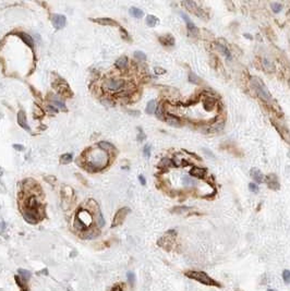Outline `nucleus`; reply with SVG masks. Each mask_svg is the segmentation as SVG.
I'll use <instances>...</instances> for the list:
<instances>
[{
    "label": "nucleus",
    "instance_id": "f257e3e1",
    "mask_svg": "<svg viewBox=\"0 0 290 291\" xmlns=\"http://www.w3.org/2000/svg\"><path fill=\"white\" fill-rule=\"evenodd\" d=\"M108 164V155L103 149H92L87 154V166L94 170L106 167Z\"/></svg>",
    "mask_w": 290,
    "mask_h": 291
},
{
    "label": "nucleus",
    "instance_id": "f03ea898",
    "mask_svg": "<svg viewBox=\"0 0 290 291\" xmlns=\"http://www.w3.org/2000/svg\"><path fill=\"white\" fill-rule=\"evenodd\" d=\"M188 278H190L192 280H195L200 284H203L205 286H212V287H217L222 288V284H219L218 281H216L215 279H213L212 277H209L205 272H200V270H186L184 273Z\"/></svg>",
    "mask_w": 290,
    "mask_h": 291
},
{
    "label": "nucleus",
    "instance_id": "7ed1b4c3",
    "mask_svg": "<svg viewBox=\"0 0 290 291\" xmlns=\"http://www.w3.org/2000/svg\"><path fill=\"white\" fill-rule=\"evenodd\" d=\"M251 86L254 88L255 93L258 94V96L265 101H272V95L268 92L266 85L263 83L261 79L258 78H252L251 79Z\"/></svg>",
    "mask_w": 290,
    "mask_h": 291
},
{
    "label": "nucleus",
    "instance_id": "20e7f679",
    "mask_svg": "<svg viewBox=\"0 0 290 291\" xmlns=\"http://www.w3.org/2000/svg\"><path fill=\"white\" fill-rule=\"evenodd\" d=\"M124 85V80L118 79V78H108L103 83V86H104L105 90L110 91V92H118V91L122 90Z\"/></svg>",
    "mask_w": 290,
    "mask_h": 291
},
{
    "label": "nucleus",
    "instance_id": "39448f33",
    "mask_svg": "<svg viewBox=\"0 0 290 291\" xmlns=\"http://www.w3.org/2000/svg\"><path fill=\"white\" fill-rule=\"evenodd\" d=\"M177 237V231L173 229L169 230L166 232V236H164L163 238H160L158 240V245L161 246L163 249H165L166 251H171L172 246H173V240Z\"/></svg>",
    "mask_w": 290,
    "mask_h": 291
},
{
    "label": "nucleus",
    "instance_id": "423d86ee",
    "mask_svg": "<svg viewBox=\"0 0 290 291\" xmlns=\"http://www.w3.org/2000/svg\"><path fill=\"white\" fill-rule=\"evenodd\" d=\"M129 212H130V209L128 208V207H123V208L119 209L118 212L116 213L115 217H114V220H112L111 227H114V228H115V227L119 226V225H121V223H123L124 218L127 217V215L129 214Z\"/></svg>",
    "mask_w": 290,
    "mask_h": 291
},
{
    "label": "nucleus",
    "instance_id": "0eeeda50",
    "mask_svg": "<svg viewBox=\"0 0 290 291\" xmlns=\"http://www.w3.org/2000/svg\"><path fill=\"white\" fill-rule=\"evenodd\" d=\"M264 181L266 182L267 187L271 190L277 191L280 189V183L279 181H278V177L276 176L275 173H269L266 177H264Z\"/></svg>",
    "mask_w": 290,
    "mask_h": 291
},
{
    "label": "nucleus",
    "instance_id": "6e6552de",
    "mask_svg": "<svg viewBox=\"0 0 290 291\" xmlns=\"http://www.w3.org/2000/svg\"><path fill=\"white\" fill-rule=\"evenodd\" d=\"M180 14H181V17L183 18L184 22H186V29H188V33H189V35H190V36H197V35H199V29H197L196 26H195V24H194L193 22H192L190 19H189V17H188V15H186L184 12H180Z\"/></svg>",
    "mask_w": 290,
    "mask_h": 291
},
{
    "label": "nucleus",
    "instance_id": "1a4fd4ad",
    "mask_svg": "<svg viewBox=\"0 0 290 291\" xmlns=\"http://www.w3.org/2000/svg\"><path fill=\"white\" fill-rule=\"evenodd\" d=\"M23 217L24 219L30 223H36L40 220V214L32 211H23Z\"/></svg>",
    "mask_w": 290,
    "mask_h": 291
},
{
    "label": "nucleus",
    "instance_id": "9d476101",
    "mask_svg": "<svg viewBox=\"0 0 290 291\" xmlns=\"http://www.w3.org/2000/svg\"><path fill=\"white\" fill-rule=\"evenodd\" d=\"M165 119L169 126H176V128H180V126H182V121H181L177 116L172 115V114H170V112H168V111H166Z\"/></svg>",
    "mask_w": 290,
    "mask_h": 291
},
{
    "label": "nucleus",
    "instance_id": "9b49d317",
    "mask_svg": "<svg viewBox=\"0 0 290 291\" xmlns=\"http://www.w3.org/2000/svg\"><path fill=\"white\" fill-rule=\"evenodd\" d=\"M40 209V202L37 201L35 196H30L26 201V208L24 211H32V212H38Z\"/></svg>",
    "mask_w": 290,
    "mask_h": 291
},
{
    "label": "nucleus",
    "instance_id": "f8f14e48",
    "mask_svg": "<svg viewBox=\"0 0 290 291\" xmlns=\"http://www.w3.org/2000/svg\"><path fill=\"white\" fill-rule=\"evenodd\" d=\"M250 176L251 178L253 179L254 181V183L258 184V183H263V181H264V175L260 169L258 168H252L250 170Z\"/></svg>",
    "mask_w": 290,
    "mask_h": 291
},
{
    "label": "nucleus",
    "instance_id": "ddd939ff",
    "mask_svg": "<svg viewBox=\"0 0 290 291\" xmlns=\"http://www.w3.org/2000/svg\"><path fill=\"white\" fill-rule=\"evenodd\" d=\"M53 23L56 29H62L63 26L65 25V15H60V14H54L53 15Z\"/></svg>",
    "mask_w": 290,
    "mask_h": 291
},
{
    "label": "nucleus",
    "instance_id": "4468645a",
    "mask_svg": "<svg viewBox=\"0 0 290 291\" xmlns=\"http://www.w3.org/2000/svg\"><path fill=\"white\" fill-rule=\"evenodd\" d=\"M206 169L205 168H201V167H193V168L190 170V176L194 177V178H200V179H203L205 176H206Z\"/></svg>",
    "mask_w": 290,
    "mask_h": 291
},
{
    "label": "nucleus",
    "instance_id": "2eb2a0df",
    "mask_svg": "<svg viewBox=\"0 0 290 291\" xmlns=\"http://www.w3.org/2000/svg\"><path fill=\"white\" fill-rule=\"evenodd\" d=\"M18 122L19 124L23 128V129H26L27 131H30V126H27V122H26V117H25L24 111H19L18 114Z\"/></svg>",
    "mask_w": 290,
    "mask_h": 291
},
{
    "label": "nucleus",
    "instance_id": "dca6fc26",
    "mask_svg": "<svg viewBox=\"0 0 290 291\" xmlns=\"http://www.w3.org/2000/svg\"><path fill=\"white\" fill-rule=\"evenodd\" d=\"M159 42H160L163 45H169V46H173L175 45V38L172 37L170 34H167L165 36H161L159 37Z\"/></svg>",
    "mask_w": 290,
    "mask_h": 291
},
{
    "label": "nucleus",
    "instance_id": "f3484780",
    "mask_svg": "<svg viewBox=\"0 0 290 291\" xmlns=\"http://www.w3.org/2000/svg\"><path fill=\"white\" fill-rule=\"evenodd\" d=\"M182 4L188 9V10L191 11V12H193V13H195V14H197V12L200 10V8H197L196 4H195L194 1H184Z\"/></svg>",
    "mask_w": 290,
    "mask_h": 291
},
{
    "label": "nucleus",
    "instance_id": "a211bd4d",
    "mask_svg": "<svg viewBox=\"0 0 290 291\" xmlns=\"http://www.w3.org/2000/svg\"><path fill=\"white\" fill-rule=\"evenodd\" d=\"M173 166H175L173 162H172L171 159L167 158V157L163 158L160 162H159V164H158V167H159V168H165V169L170 168V167H173Z\"/></svg>",
    "mask_w": 290,
    "mask_h": 291
},
{
    "label": "nucleus",
    "instance_id": "6ab92c4d",
    "mask_svg": "<svg viewBox=\"0 0 290 291\" xmlns=\"http://www.w3.org/2000/svg\"><path fill=\"white\" fill-rule=\"evenodd\" d=\"M217 47H218V49L220 50V52H222L224 56H225L228 60H230L231 59V54H230V51H229V49H228V47L226 46V45H224V44H217Z\"/></svg>",
    "mask_w": 290,
    "mask_h": 291
},
{
    "label": "nucleus",
    "instance_id": "aec40b11",
    "mask_svg": "<svg viewBox=\"0 0 290 291\" xmlns=\"http://www.w3.org/2000/svg\"><path fill=\"white\" fill-rule=\"evenodd\" d=\"M128 65V58L124 57V56H122L121 58H119L118 60L116 61V67L118 69H124L125 67Z\"/></svg>",
    "mask_w": 290,
    "mask_h": 291
},
{
    "label": "nucleus",
    "instance_id": "412c9836",
    "mask_svg": "<svg viewBox=\"0 0 290 291\" xmlns=\"http://www.w3.org/2000/svg\"><path fill=\"white\" fill-rule=\"evenodd\" d=\"M94 21L101 24V25H116L117 24L114 20H110V19H96Z\"/></svg>",
    "mask_w": 290,
    "mask_h": 291
},
{
    "label": "nucleus",
    "instance_id": "4be33fe9",
    "mask_svg": "<svg viewBox=\"0 0 290 291\" xmlns=\"http://www.w3.org/2000/svg\"><path fill=\"white\" fill-rule=\"evenodd\" d=\"M191 209H193V208L190 207V206H178V207H173V208L171 209V212L177 213V214H182V213L189 212Z\"/></svg>",
    "mask_w": 290,
    "mask_h": 291
},
{
    "label": "nucleus",
    "instance_id": "5701e85b",
    "mask_svg": "<svg viewBox=\"0 0 290 291\" xmlns=\"http://www.w3.org/2000/svg\"><path fill=\"white\" fill-rule=\"evenodd\" d=\"M262 63H263V67H264V69H265L267 72H273L274 71L275 67H274V65H273V62L269 61L268 59H263Z\"/></svg>",
    "mask_w": 290,
    "mask_h": 291
},
{
    "label": "nucleus",
    "instance_id": "b1692460",
    "mask_svg": "<svg viewBox=\"0 0 290 291\" xmlns=\"http://www.w3.org/2000/svg\"><path fill=\"white\" fill-rule=\"evenodd\" d=\"M130 13L134 17V18H136V19H140V18H142L143 17V11L141 10V9H139V8H131L130 9Z\"/></svg>",
    "mask_w": 290,
    "mask_h": 291
},
{
    "label": "nucleus",
    "instance_id": "393cba45",
    "mask_svg": "<svg viewBox=\"0 0 290 291\" xmlns=\"http://www.w3.org/2000/svg\"><path fill=\"white\" fill-rule=\"evenodd\" d=\"M20 36H21V38L23 40V42H24L25 44H27L30 47H32L33 45H34V42H33L32 37H31L30 35L25 34V33H21V34H20Z\"/></svg>",
    "mask_w": 290,
    "mask_h": 291
},
{
    "label": "nucleus",
    "instance_id": "a878e982",
    "mask_svg": "<svg viewBox=\"0 0 290 291\" xmlns=\"http://www.w3.org/2000/svg\"><path fill=\"white\" fill-rule=\"evenodd\" d=\"M155 109H156V101H148V104L146 106V109H145V111L146 114L150 115V114H153L155 111Z\"/></svg>",
    "mask_w": 290,
    "mask_h": 291
},
{
    "label": "nucleus",
    "instance_id": "bb28decb",
    "mask_svg": "<svg viewBox=\"0 0 290 291\" xmlns=\"http://www.w3.org/2000/svg\"><path fill=\"white\" fill-rule=\"evenodd\" d=\"M158 23V19L154 15H147L146 17V24L148 26H155Z\"/></svg>",
    "mask_w": 290,
    "mask_h": 291
},
{
    "label": "nucleus",
    "instance_id": "cd10ccee",
    "mask_svg": "<svg viewBox=\"0 0 290 291\" xmlns=\"http://www.w3.org/2000/svg\"><path fill=\"white\" fill-rule=\"evenodd\" d=\"M19 273H20V277L22 278V280H24L25 282L30 280V278H31V273H30L29 270L19 269Z\"/></svg>",
    "mask_w": 290,
    "mask_h": 291
},
{
    "label": "nucleus",
    "instance_id": "c85d7f7f",
    "mask_svg": "<svg viewBox=\"0 0 290 291\" xmlns=\"http://www.w3.org/2000/svg\"><path fill=\"white\" fill-rule=\"evenodd\" d=\"M182 182H183V184L186 185V187H193L194 184H195V181H194L191 177H189V176H186V177H183L182 178Z\"/></svg>",
    "mask_w": 290,
    "mask_h": 291
},
{
    "label": "nucleus",
    "instance_id": "c756f323",
    "mask_svg": "<svg viewBox=\"0 0 290 291\" xmlns=\"http://www.w3.org/2000/svg\"><path fill=\"white\" fill-rule=\"evenodd\" d=\"M95 223H97V226L99 227V228H101V227H104V225H105V220H104V218H103V216H101V214H100V212L97 213V216H96V217H95Z\"/></svg>",
    "mask_w": 290,
    "mask_h": 291
},
{
    "label": "nucleus",
    "instance_id": "7c9ffc66",
    "mask_svg": "<svg viewBox=\"0 0 290 291\" xmlns=\"http://www.w3.org/2000/svg\"><path fill=\"white\" fill-rule=\"evenodd\" d=\"M98 146H99L103 151H109V149H114V145H111L110 143H108V142H99L98 144Z\"/></svg>",
    "mask_w": 290,
    "mask_h": 291
},
{
    "label": "nucleus",
    "instance_id": "2f4dec72",
    "mask_svg": "<svg viewBox=\"0 0 290 291\" xmlns=\"http://www.w3.org/2000/svg\"><path fill=\"white\" fill-rule=\"evenodd\" d=\"M72 162V155L71 154H63L62 156L60 157V162L61 164H69V162Z\"/></svg>",
    "mask_w": 290,
    "mask_h": 291
},
{
    "label": "nucleus",
    "instance_id": "473e14b6",
    "mask_svg": "<svg viewBox=\"0 0 290 291\" xmlns=\"http://www.w3.org/2000/svg\"><path fill=\"white\" fill-rule=\"evenodd\" d=\"M189 81L191 83H194V84H200L201 83V79L196 74H194L193 72H190V74H189Z\"/></svg>",
    "mask_w": 290,
    "mask_h": 291
},
{
    "label": "nucleus",
    "instance_id": "72a5a7b5",
    "mask_svg": "<svg viewBox=\"0 0 290 291\" xmlns=\"http://www.w3.org/2000/svg\"><path fill=\"white\" fill-rule=\"evenodd\" d=\"M134 58L139 61H145L146 60V55L142 51H135L134 52Z\"/></svg>",
    "mask_w": 290,
    "mask_h": 291
},
{
    "label": "nucleus",
    "instance_id": "f704fd0d",
    "mask_svg": "<svg viewBox=\"0 0 290 291\" xmlns=\"http://www.w3.org/2000/svg\"><path fill=\"white\" fill-rule=\"evenodd\" d=\"M271 8H272L273 12H275V13H279L280 11L283 10V6L280 4H278V2H273L271 4Z\"/></svg>",
    "mask_w": 290,
    "mask_h": 291
},
{
    "label": "nucleus",
    "instance_id": "c9c22d12",
    "mask_svg": "<svg viewBox=\"0 0 290 291\" xmlns=\"http://www.w3.org/2000/svg\"><path fill=\"white\" fill-rule=\"evenodd\" d=\"M165 114L166 112L164 111V107L163 106H158L157 110H156V116H157V118L161 119V120H164L165 119Z\"/></svg>",
    "mask_w": 290,
    "mask_h": 291
},
{
    "label": "nucleus",
    "instance_id": "e433bc0d",
    "mask_svg": "<svg viewBox=\"0 0 290 291\" xmlns=\"http://www.w3.org/2000/svg\"><path fill=\"white\" fill-rule=\"evenodd\" d=\"M283 279L286 284H290V270L285 269L283 272Z\"/></svg>",
    "mask_w": 290,
    "mask_h": 291
},
{
    "label": "nucleus",
    "instance_id": "4c0bfd02",
    "mask_svg": "<svg viewBox=\"0 0 290 291\" xmlns=\"http://www.w3.org/2000/svg\"><path fill=\"white\" fill-rule=\"evenodd\" d=\"M127 278H128V281H129V282L132 285V286L135 284V275H134V273H132V272H129V273L127 274Z\"/></svg>",
    "mask_w": 290,
    "mask_h": 291
},
{
    "label": "nucleus",
    "instance_id": "58836bf2",
    "mask_svg": "<svg viewBox=\"0 0 290 291\" xmlns=\"http://www.w3.org/2000/svg\"><path fill=\"white\" fill-rule=\"evenodd\" d=\"M14 279H15V281H17V284H18L19 287L21 288V289H23V290H24L25 288H26V287H25V281H24V280H22V278H21V277H20V276H15Z\"/></svg>",
    "mask_w": 290,
    "mask_h": 291
},
{
    "label": "nucleus",
    "instance_id": "ea45409f",
    "mask_svg": "<svg viewBox=\"0 0 290 291\" xmlns=\"http://www.w3.org/2000/svg\"><path fill=\"white\" fill-rule=\"evenodd\" d=\"M53 106H56V107L60 108V109H62V110H65V104H63L62 101H58V99H53Z\"/></svg>",
    "mask_w": 290,
    "mask_h": 291
},
{
    "label": "nucleus",
    "instance_id": "a19ab883",
    "mask_svg": "<svg viewBox=\"0 0 290 291\" xmlns=\"http://www.w3.org/2000/svg\"><path fill=\"white\" fill-rule=\"evenodd\" d=\"M249 189H250V191L251 192H253V193H258V191H260L258 185L256 183H254V182L249 183Z\"/></svg>",
    "mask_w": 290,
    "mask_h": 291
},
{
    "label": "nucleus",
    "instance_id": "79ce46f5",
    "mask_svg": "<svg viewBox=\"0 0 290 291\" xmlns=\"http://www.w3.org/2000/svg\"><path fill=\"white\" fill-rule=\"evenodd\" d=\"M143 154H144V156H145L146 158H148V157L150 156V145H145V146H144Z\"/></svg>",
    "mask_w": 290,
    "mask_h": 291
},
{
    "label": "nucleus",
    "instance_id": "37998d69",
    "mask_svg": "<svg viewBox=\"0 0 290 291\" xmlns=\"http://www.w3.org/2000/svg\"><path fill=\"white\" fill-rule=\"evenodd\" d=\"M154 70H155V73H156V74H164V73H166V70H165V69L159 68V67H156V68H155Z\"/></svg>",
    "mask_w": 290,
    "mask_h": 291
},
{
    "label": "nucleus",
    "instance_id": "c03bdc74",
    "mask_svg": "<svg viewBox=\"0 0 290 291\" xmlns=\"http://www.w3.org/2000/svg\"><path fill=\"white\" fill-rule=\"evenodd\" d=\"M110 291H123V289H122L121 285H116V286H114V287L111 288Z\"/></svg>",
    "mask_w": 290,
    "mask_h": 291
},
{
    "label": "nucleus",
    "instance_id": "a18cd8bd",
    "mask_svg": "<svg viewBox=\"0 0 290 291\" xmlns=\"http://www.w3.org/2000/svg\"><path fill=\"white\" fill-rule=\"evenodd\" d=\"M13 147L15 148V149H18V151H23V146L22 145H20V144H15V145H13Z\"/></svg>",
    "mask_w": 290,
    "mask_h": 291
},
{
    "label": "nucleus",
    "instance_id": "49530a36",
    "mask_svg": "<svg viewBox=\"0 0 290 291\" xmlns=\"http://www.w3.org/2000/svg\"><path fill=\"white\" fill-rule=\"evenodd\" d=\"M139 180H140V182L143 184V185L144 184H146V180H145V178H144L143 176H139Z\"/></svg>",
    "mask_w": 290,
    "mask_h": 291
},
{
    "label": "nucleus",
    "instance_id": "de8ad7c7",
    "mask_svg": "<svg viewBox=\"0 0 290 291\" xmlns=\"http://www.w3.org/2000/svg\"><path fill=\"white\" fill-rule=\"evenodd\" d=\"M137 139H139V141H143L144 139H145V135H144L143 131H140V135L137 137Z\"/></svg>",
    "mask_w": 290,
    "mask_h": 291
},
{
    "label": "nucleus",
    "instance_id": "09e8293b",
    "mask_svg": "<svg viewBox=\"0 0 290 291\" xmlns=\"http://www.w3.org/2000/svg\"><path fill=\"white\" fill-rule=\"evenodd\" d=\"M203 151H204L205 153H206V154H207V155H209V156H211V157H213V158H214V154H213V153H212V152H209V151H208L207 148H204V149H203Z\"/></svg>",
    "mask_w": 290,
    "mask_h": 291
},
{
    "label": "nucleus",
    "instance_id": "8fccbe9b",
    "mask_svg": "<svg viewBox=\"0 0 290 291\" xmlns=\"http://www.w3.org/2000/svg\"><path fill=\"white\" fill-rule=\"evenodd\" d=\"M48 110H49V111H53V112H57V109L54 108V106H49V107H48Z\"/></svg>",
    "mask_w": 290,
    "mask_h": 291
},
{
    "label": "nucleus",
    "instance_id": "3c124183",
    "mask_svg": "<svg viewBox=\"0 0 290 291\" xmlns=\"http://www.w3.org/2000/svg\"><path fill=\"white\" fill-rule=\"evenodd\" d=\"M267 291H277V290H275V289H268Z\"/></svg>",
    "mask_w": 290,
    "mask_h": 291
},
{
    "label": "nucleus",
    "instance_id": "603ef678",
    "mask_svg": "<svg viewBox=\"0 0 290 291\" xmlns=\"http://www.w3.org/2000/svg\"><path fill=\"white\" fill-rule=\"evenodd\" d=\"M68 291H72V290H68Z\"/></svg>",
    "mask_w": 290,
    "mask_h": 291
},
{
    "label": "nucleus",
    "instance_id": "864d4df0",
    "mask_svg": "<svg viewBox=\"0 0 290 291\" xmlns=\"http://www.w3.org/2000/svg\"><path fill=\"white\" fill-rule=\"evenodd\" d=\"M236 291H238V289H237V290H236Z\"/></svg>",
    "mask_w": 290,
    "mask_h": 291
}]
</instances>
